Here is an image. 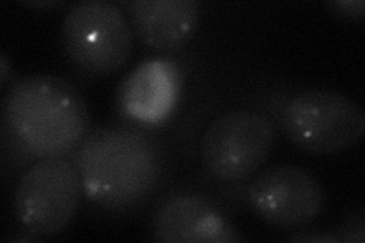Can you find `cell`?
<instances>
[{
	"label": "cell",
	"mask_w": 365,
	"mask_h": 243,
	"mask_svg": "<svg viewBox=\"0 0 365 243\" xmlns=\"http://www.w3.org/2000/svg\"><path fill=\"white\" fill-rule=\"evenodd\" d=\"M248 205L262 221L280 228L311 224L322 214L326 196L314 173L295 165L271 166L247 189Z\"/></svg>",
	"instance_id": "obj_7"
},
{
	"label": "cell",
	"mask_w": 365,
	"mask_h": 243,
	"mask_svg": "<svg viewBox=\"0 0 365 243\" xmlns=\"http://www.w3.org/2000/svg\"><path fill=\"white\" fill-rule=\"evenodd\" d=\"M364 216L362 213H353L349 219L341 224L338 234L335 236L338 242H349V243H362L364 242Z\"/></svg>",
	"instance_id": "obj_11"
},
{
	"label": "cell",
	"mask_w": 365,
	"mask_h": 243,
	"mask_svg": "<svg viewBox=\"0 0 365 243\" xmlns=\"http://www.w3.org/2000/svg\"><path fill=\"white\" fill-rule=\"evenodd\" d=\"M294 242H338L335 236L324 234H295L289 237Z\"/></svg>",
	"instance_id": "obj_13"
},
{
	"label": "cell",
	"mask_w": 365,
	"mask_h": 243,
	"mask_svg": "<svg viewBox=\"0 0 365 243\" xmlns=\"http://www.w3.org/2000/svg\"><path fill=\"white\" fill-rule=\"evenodd\" d=\"M83 181L73 161L64 157L32 163L14 192L16 217L26 234L46 239L72 222L81 201Z\"/></svg>",
	"instance_id": "obj_5"
},
{
	"label": "cell",
	"mask_w": 365,
	"mask_h": 243,
	"mask_svg": "<svg viewBox=\"0 0 365 243\" xmlns=\"http://www.w3.org/2000/svg\"><path fill=\"white\" fill-rule=\"evenodd\" d=\"M127 6L137 36L158 51L182 48L201 17L197 0H133Z\"/></svg>",
	"instance_id": "obj_10"
},
{
	"label": "cell",
	"mask_w": 365,
	"mask_h": 243,
	"mask_svg": "<svg viewBox=\"0 0 365 243\" xmlns=\"http://www.w3.org/2000/svg\"><path fill=\"white\" fill-rule=\"evenodd\" d=\"M153 234L162 243L242 240L220 208L195 193H175L160 202L153 214Z\"/></svg>",
	"instance_id": "obj_9"
},
{
	"label": "cell",
	"mask_w": 365,
	"mask_h": 243,
	"mask_svg": "<svg viewBox=\"0 0 365 243\" xmlns=\"http://www.w3.org/2000/svg\"><path fill=\"white\" fill-rule=\"evenodd\" d=\"M9 75H11V67L8 63V58L5 53H2L0 55V84H2V87L6 86Z\"/></svg>",
	"instance_id": "obj_14"
},
{
	"label": "cell",
	"mask_w": 365,
	"mask_h": 243,
	"mask_svg": "<svg viewBox=\"0 0 365 243\" xmlns=\"http://www.w3.org/2000/svg\"><path fill=\"white\" fill-rule=\"evenodd\" d=\"M180 95L181 68L175 60L168 56L150 58L123 79L118 107L125 119L154 128L170 119Z\"/></svg>",
	"instance_id": "obj_8"
},
{
	"label": "cell",
	"mask_w": 365,
	"mask_h": 243,
	"mask_svg": "<svg viewBox=\"0 0 365 243\" xmlns=\"http://www.w3.org/2000/svg\"><path fill=\"white\" fill-rule=\"evenodd\" d=\"M277 137L279 123L268 113L253 110L224 113L202 134V166L218 181H244L267 163Z\"/></svg>",
	"instance_id": "obj_4"
},
{
	"label": "cell",
	"mask_w": 365,
	"mask_h": 243,
	"mask_svg": "<svg viewBox=\"0 0 365 243\" xmlns=\"http://www.w3.org/2000/svg\"><path fill=\"white\" fill-rule=\"evenodd\" d=\"M61 38L71 61L88 75L107 76L128 61L133 31L118 5L106 0H84L71 6Z\"/></svg>",
	"instance_id": "obj_6"
},
{
	"label": "cell",
	"mask_w": 365,
	"mask_h": 243,
	"mask_svg": "<svg viewBox=\"0 0 365 243\" xmlns=\"http://www.w3.org/2000/svg\"><path fill=\"white\" fill-rule=\"evenodd\" d=\"M90 114L67 81L32 75L11 86L4 100L5 142L25 161L66 157L87 137Z\"/></svg>",
	"instance_id": "obj_1"
},
{
	"label": "cell",
	"mask_w": 365,
	"mask_h": 243,
	"mask_svg": "<svg viewBox=\"0 0 365 243\" xmlns=\"http://www.w3.org/2000/svg\"><path fill=\"white\" fill-rule=\"evenodd\" d=\"M277 123L306 152L332 155L362 137L365 114L355 99L341 91L314 88L300 91L284 103Z\"/></svg>",
	"instance_id": "obj_3"
},
{
	"label": "cell",
	"mask_w": 365,
	"mask_h": 243,
	"mask_svg": "<svg viewBox=\"0 0 365 243\" xmlns=\"http://www.w3.org/2000/svg\"><path fill=\"white\" fill-rule=\"evenodd\" d=\"M75 165L87 198L101 207L127 208L145 200L160 180L157 143L133 128H101L84 138Z\"/></svg>",
	"instance_id": "obj_2"
},
{
	"label": "cell",
	"mask_w": 365,
	"mask_h": 243,
	"mask_svg": "<svg viewBox=\"0 0 365 243\" xmlns=\"http://www.w3.org/2000/svg\"><path fill=\"white\" fill-rule=\"evenodd\" d=\"M329 9L342 19L349 20H362L365 4L362 0H336V2L326 4Z\"/></svg>",
	"instance_id": "obj_12"
},
{
	"label": "cell",
	"mask_w": 365,
	"mask_h": 243,
	"mask_svg": "<svg viewBox=\"0 0 365 243\" xmlns=\"http://www.w3.org/2000/svg\"><path fill=\"white\" fill-rule=\"evenodd\" d=\"M25 5L31 8H52L63 5V2H51V0H48V2H25Z\"/></svg>",
	"instance_id": "obj_15"
}]
</instances>
